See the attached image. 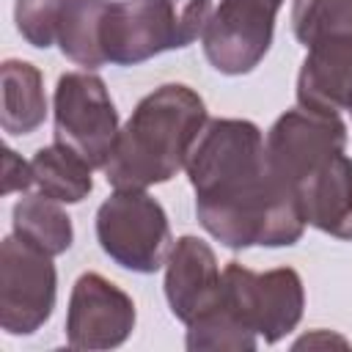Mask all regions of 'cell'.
<instances>
[{"label": "cell", "instance_id": "5", "mask_svg": "<svg viewBox=\"0 0 352 352\" xmlns=\"http://www.w3.org/2000/svg\"><path fill=\"white\" fill-rule=\"evenodd\" d=\"M220 302L250 333L275 344L302 319L305 292L297 270L292 267L253 272L239 261H228L223 270Z\"/></svg>", "mask_w": 352, "mask_h": 352}, {"label": "cell", "instance_id": "9", "mask_svg": "<svg viewBox=\"0 0 352 352\" xmlns=\"http://www.w3.org/2000/svg\"><path fill=\"white\" fill-rule=\"evenodd\" d=\"M283 0H220L204 28V55L220 74L253 72L275 30V16Z\"/></svg>", "mask_w": 352, "mask_h": 352}, {"label": "cell", "instance_id": "4", "mask_svg": "<svg viewBox=\"0 0 352 352\" xmlns=\"http://www.w3.org/2000/svg\"><path fill=\"white\" fill-rule=\"evenodd\" d=\"M96 239L124 270L157 272L170 253V226L162 204L146 190H116L96 212Z\"/></svg>", "mask_w": 352, "mask_h": 352}, {"label": "cell", "instance_id": "7", "mask_svg": "<svg viewBox=\"0 0 352 352\" xmlns=\"http://www.w3.org/2000/svg\"><path fill=\"white\" fill-rule=\"evenodd\" d=\"M58 275L52 256L6 236L0 245V327L11 336L36 333L55 308Z\"/></svg>", "mask_w": 352, "mask_h": 352}, {"label": "cell", "instance_id": "17", "mask_svg": "<svg viewBox=\"0 0 352 352\" xmlns=\"http://www.w3.org/2000/svg\"><path fill=\"white\" fill-rule=\"evenodd\" d=\"M107 0H69L66 14L58 28V47L60 52L77 63L91 69L104 66V55L99 47V25Z\"/></svg>", "mask_w": 352, "mask_h": 352}, {"label": "cell", "instance_id": "14", "mask_svg": "<svg viewBox=\"0 0 352 352\" xmlns=\"http://www.w3.org/2000/svg\"><path fill=\"white\" fill-rule=\"evenodd\" d=\"M0 82H3V113H0L3 132L8 135L36 132L47 116L41 72L28 60L8 58L0 66Z\"/></svg>", "mask_w": 352, "mask_h": 352}, {"label": "cell", "instance_id": "1", "mask_svg": "<svg viewBox=\"0 0 352 352\" xmlns=\"http://www.w3.org/2000/svg\"><path fill=\"white\" fill-rule=\"evenodd\" d=\"M198 223L226 248H283L305 231L300 195L278 179L264 135L245 118H209L184 165Z\"/></svg>", "mask_w": 352, "mask_h": 352}, {"label": "cell", "instance_id": "16", "mask_svg": "<svg viewBox=\"0 0 352 352\" xmlns=\"http://www.w3.org/2000/svg\"><path fill=\"white\" fill-rule=\"evenodd\" d=\"M11 226H14V236L38 248L47 256L66 253L72 248V239H74L72 217L60 209L58 201L41 195V192L25 195L14 204Z\"/></svg>", "mask_w": 352, "mask_h": 352}, {"label": "cell", "instance_id": "3", "mask_svg": "<svg viewBox=\"0 0 352 352\" xmlns=\"http://www.w3.org/2000/svg\"><path fill=\"white\" fill-rule=\"evenodd\" d=\"M212 0H107L99 47L107 63L138 66L204 36Z\"/></svg>", "mask_w": 352, "mask_h": 352}, {"label": "cell", "instance_id": "10", "mask_svg": "<svg viewBox=\"0 0 352 352\" xmlns=\"http://www.w3.org/2000/svg\"><path fill=\"white\" fill-rule=\"evenodd\" d=\"M135 327L132 297L99 272H82L69 297L66 344L72 349L121 346Z\"/></svg>", "mask_w": 352, "mask_h": 352}, {"label": "cell", "instance_id": "8", "mask_svg": "<svg viewBox=\"0 0 352 352\" xmlns=\"http://www.w3.org/2000/svg\"><path fill=\"white\" fill-rule=\"evenodd\" d=\"M346 124L338 113H319L308 107L286 110L264 138V154L278 179L294 190L324 162L344 154Z\"/></svg>", "mask_w": 352, "mask_h": 352}, {"label": "cell", "instance_id": "12", "mask_svg": "<svg viewBox=\"0 0 352 352\" xmlns=\"http://www.w3.org/2000/svg\"><path fill=\"white\" fill-rule=\"evenodd\" d=\"M297 102L319 113L352 110V36H327L308 47L297 74Z\"/></svg>", "mask_w": 352, "mask_h": 352}, {"label": "cell", "instance_id": "15", "mask_svg": "<svg viewBox=\"0 0 352 352\" xmlns=\"http://www.w3.org/2000/svg\"><path fill=\"white\" fill-rule=\"evenodd\" d=\"M30 168L38 192L58 204H80L94 190L91 162L58 140L52 146H41L33 154Z\"/></svg>", "mask_w": 352, "mask_h": 352}, {"label": "cell", "instance_id": "11", "mask_svg": "<svg viewBox=\"0 0 352 352\" xmlns=\"http://www.w3.org/2000/svg\"><path fill=\"white\" fill-rule=\"evenodd\" d=\"M223 272L214 250L198 236H179L165 261V297L173 316L184 324L217 305Z\"/></svg>", "mask_w": 352, "mask_h": 352}, {"label": "cell", "instance_id": "13", "mask_svg": "<svg viewBox=\"0 0 352 352\" xmlns=\"http://www.w3.org/2000/svg\"><path fill=\"white\" fill-rule=\"evenodd\" d=\"M297 195L308 226L338 239H352V160L346 154L314 170L297 187Z\"/></svg>", "mask_w": 352, "mask_h": 352}, {"label": "cell", "instance_id": "6", "mask_svg": "<svg viewBox=\"0 0 352 352\" xmlns=\"http://www.w3.org/2000/svg\"><path fill=\"white\" fill-rule=\"evenodd\" d=\"M52 116L55 140L74 148L91 168H104L121 132L104 80L91 72L60 74L52 96Z\"/></svg>", "mask_w": 352, "mask_h": 352}, {"label": "cell", "instance_id": "18", "mask_svg": "<svg viewBox=\"0 0 352 352\" xmlns=\"http://www.w3.org/2000/svg\"><path fill=\"white\" fill-rule=\"evenodd\" d=\"M256 333H250L220 300L214 308L201 314L187 324V349H231V352H250L256 349Z\"/></svg>", "mask_w": 352, "mask_h": 352}, {"label": "cell", "instance_id": "21", "mask_svg": "<svg viewBox=\"0 0 352 352\" xmlns=\"http://www.w3.org/2000/svg\"><path fill=\"white\" fill-rule=\"evenodd\" d=\"M33 184V168L30 162H25L14 148L3 151V192H14V190H28Z\"/></svg>", "mask_w": 352, "mask_h": 352}, {"label": "cell", "instance_id": "19", "mask_svg": "<svg viewBox=\"0 0 352 352\" xmlns=\"http://www.w3.org/2000/svg\"><path fill=\"white\" fill-rule=\"evenodd\" d=\"M292 30L305 50L327 36H352V0H294Z\"/></svg>", "mask_w": 352, "mask_h": 352}, {"label": "cell", "instance_id": "2", "mask_svg": "<svg viewBox=\"0 0 352 352\" xmlns=\"http://www.w3.org/2000/svg\"><path fill=\"white\" fill-rule=\"evenodd\" d=\"M204 99L182 82H168L146 94L104 162V179L116 190H146L173 179L192 151L206 124Z\"/></svg>", "mask_w": 352, "mask_h": 352}, {"label": "cell", "instance_id": "20", "mask_svg": "<svg viewBox=\"0 0 352 352\" xmlns=\"http://www.w3.org/2000/svg\"><path fill=\"white\" fill-rule=\"evenodd\" d=\"M69 0H16L14 3V19L16 30L30 47L47 50L58 44V28L66 14Z\"/></svg>", "mask_w": 352, "mask_h": 352}]
</instances>
